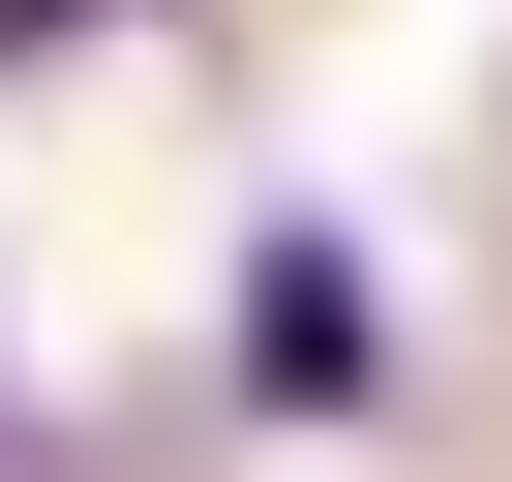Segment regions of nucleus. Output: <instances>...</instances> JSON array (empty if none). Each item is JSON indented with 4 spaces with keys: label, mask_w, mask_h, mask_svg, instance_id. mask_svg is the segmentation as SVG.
Instances as JSON below:
<instances>
[{
    "label": "nucleus",
    "mask_w": 512,
    "mask_h": 482,
    "mask_svg": "<svg viewBox=\"0 0 512 482\" xmlns=\"http://www.w3.org/2000/svg\"><path fill=\"white\" fill-rule=\"evenodd\" d=\"M0 31H91V0H0Z\"/></svg>",
    "instance_id": "nucleus-1"
}]
</instances>
